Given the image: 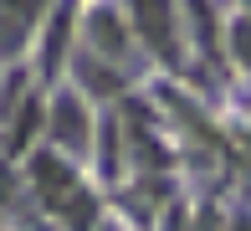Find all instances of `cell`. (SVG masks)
Listing matches in <instances>:
<instances>
[{
	"label": "cell",
	"mask_w": 251,
	"mask_h": 231,
	"mask_svg": "<svg viewBox=\"0 0 251 231\" xmlns=\"http://www.w3.org/2000/svg\"><path fill=\"white\" fill-rule=\"evenodd\" d=\"M36 21H41V0H0V57H16Z\"/></svg>",
	"instance_id": "cell-1"
},
{
	"label": "cell",
	"mask_w": 251,
	"mask_h": 231,
	"mask_svg": "<svg viewBox=\"0 0 251 231\" xmlns=\"http://www.w3.org/2000/svg\"><path fill=\"white\" fill-rule=\"evenodd\" d=\"M133 5H139V21L149 31V41L159 52H169V0H133Z\"/></svg>",
	"instance_id": "cell-2"
},
{
	"label": "cell",
	"mask_w": 251,
	"mask_h": 231,
	"mask_svg": "<svg viewBox=\"0 0 251 231\" xmlns=\"http://www.w3.org/2000/svg\"><path fill=\"white\" fill-rule=\"evenodd\" d=\"M56 139H62L67 149H77L87 139V118H82V108H77L72 98H62V108H56Z\"/></svg>",
	"instance_id": "cell-3"
},
{
	"label": "cell",
	"mask_w": 251,
	"mask_h": 231,
	"mask_svg": "<svg viewBox=\"0 0 251 231\" xmlns=\"http://www.w3.org/2000/svg\"><path fill=\"white\" fill-rule=\"evenodd\" d=\"M36 180H47L41 190H47V201H56V205L67 201V190H72V175H67V170L56 165L51 154H47V159H36Z\"/></svg>",
	"instance_id": "cell-4"
},
{
	"label": "cell",
	"mask_w": 251,
	"mask_h": 231,
	"mask_svg": "<svg viewBox=\"0 0 251 231\" xmlns=\"http://www.w3.org/2000/svg\"><path fill=\"white\" fill-rule=\"evenodd\" d=\"M93 31H98V41L108 46V52H123V31L113 26V16L102 10V16H93Z\"/></svg>",
	"instance_id": "cell-5"
},
{
	"label": "cell",
	"mask_w": 251,
	"mask_h": 231,
	"mask_svg": "<svg viewBox=\"0 0 251 231\" xmlns=\"http://www.w3.org/2000/svg\"><path fill=\"white\" fill-rule=\"evenodd\" d=\"M77 72H87V87H93V92H113V87H118V83H113V77L102 72V67H93V62H82Z\"/></svg>",
	"instance_id": "cell-6"
},
{
	"label": "cell",
	"mask_w": 251,
	"mask_h": 231,
	"mask_svg": "<svg viewBox=\"0 0 251 231\" xmlns=\"http://www.w3.org/2000/svg\"><path fill=\"white\" fill-rule=\"evenodd\" d=\"M62 41H67V16H56V26H51V41H47V67L56 62V52H62Z\"/></svg>",
	"instance_id": "cell-7"
}]
</instances>
